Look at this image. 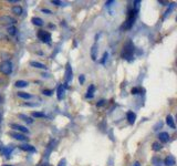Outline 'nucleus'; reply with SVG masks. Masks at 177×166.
Listing matches in <instances>:
<instances>
[{"label": "nucleus", "mask_w": 177, "mask_h": 166, "mask_svg": "<svg viewBox=\"0 0 177 166\" xmlns=\"http://www.w3.org/2000/svg\"><path fill=\"white\" fill-rule=\"evenodd\" d=\"M31 21H32V23L36 24V26H39V27H41L42 24H43V20L41 19V18L39 17H33L32 19H31Z\"/></svg>", "instance_id": "obj_18"}, {"label": "nucleus", "mask_w": 177, "mask_h": 166, "mask_svg": "<svg viewBox=\"0 0 177 166\" xmlns=\"http://www.w3.org/2000/svg\"><path fill=\"white\" fill-rule=\"evenodd\" d=\"M153 165L154 166H160L162 165V161H160V157H157V156L153 157Z\"/></svg>", "instance_id": "obj_23"}, {"label": "nucleus", "mask_w": 177, "mask_h": 166, "mask_svg": "<svg viewBox=\"0 0 177 166\" xmlns=\"http://www.w3.org/2000/svg\"><path fill=\"white\" fill-rule=\"evenodd\" d=\"M19 147H20V149L26 151V152H30V153L36 152V149L32 145H30V144H23V145H20Z\"/></svg>", "instance_id": "obj_14"}, {"label": "nucleus", "mask_w": 177, "mask_h": 166, "mask_svg": "<svg viewBox=\"0 0 177 166\" xmlns=\"http://www.w3.org/2000/svg\"><path fill=\"white\" fill-rule=\"evenodd\" d=\"M162 149V145H160L158 142H155L153 143V149L154 151H160V149Z\"/></svg>", "instance_id": "obj_27"}, {"label": "nucleus", "mask_w": 177, "mask_h": 166, "mask_svg": "<svg viewBox=\"0 0 177 166\" xmlns=\"http://www.w3.org/2000/svg\"><path fill=\"white\" fill-rule=\"evenodd\" d=\"M30 65H31V67H33V68H37V69H47V67H45L43 63L38 62V61H31L30 62Z\"/></svg>", "instance_id": "obj_17"}, {"label": "nucleus", "mask_w": 177, "mask_h": 166, "mask_svg": "<svg viewBox=\"0 0 177 166\" xmlns=\"http://www.w3.org/2000/svg\"><path fill=\"white\" fill-rule=\"evenodd\" d=\"M133 52H134V45L131 41L126 42V44L123 47L122 51V58L125 60H129L133 57Z\"/></svg>", "instance_id": "obj_1"}, {"label": "nucleus", "mask_w": 177, "mask_h": 166, "mask_svg": "<svg viewBox=\"0 0 177 166\" xmlns=\"http://www.w3.org/2000/svg\"><path fill=\"white\" fill-rule=\"evenodd\" d=\"M51 2H52L53 5H57V6H62V5H63V4L61 2V1H58V0H52Z\"/></svg>", "instance_id": "obj_30"}, {"label": "nucleus", "mask_w": 177, "mask_h": 166, "mask_svg": "<svg viewBox=\"0 0 177 166\" xmlns=\"http://www.w3.org/2000/svg\"><path fill=\"white\" fill-rule=\"evenodd\" d=\"M32 116L33 117H45V114L42 112H33L32 113Z\"/></svg>", "instance_id": "obj_25"}, {"label": "nucleus", "mask_w": 177, "mask_h": 166, "mask_svg": "<svg viewBox=\"0 0 177 166\" xmlns=\"http://www.w3.org/2000/svg\"><path fill=\"white\" fill-rule=\"evenodd\" d=\"M17 21L16 19L10 16H2V17H0V24L1 26H8V27H10V26H14Z\"/></svg>", "instance_id": "obj_4"}, {"label": "nucleus", "mask_w": 177, "mask_h": 166, "mask_svg": "<svg viewBox=\"0 0 177 166\" xmlns=\"http://www.w3.org/2000/svg\"><path fill=\"white\" fill-rule=\"evenodd\" d=\"M84 80H85V78H84V75L83 74H81L80 77H79V81H80V83H84Z\"/></svg>", "instance_id": "obj_31"}, {"label": "nucleus", "mask_w": 177, "mask_h": 166, "mask_svg": "<svg viewBox=\"0 0 177 166\" xmlns=\"http://www.w3.org/2000/svg\"><path fill=\"white\" fill-rule=\"evenodd\" d=\"M22 7L21 6H14V8H12V12H14V14H17V16H20V14H22Z\"/></svg>", "instance_id": "obj_20"}, {"label": "nucleus", "mask_w": 177, "mask_h": 166, "mask_svg": "<svg viewBox=\"0 0 177 166\" xmlns=\"http://www.w3.org/2000/svg\"><path fill=\"white\" fill-rule=\"evenodd\" d=\"M14 85H16L17 88H26V86L28 85V82L23 81V80H18V81H16Z\"/></svg>", "instance_id": "obj_21"}, {"label": "nucleus", "mask_w": 177, "mask_h": 166, "mask_svg": "<svg viewBox=\"0 0 177 166\" xmlns=\"http://www.w3.org/2000/svg\"><path fill=\"white\" fill-rule=\"evenodd\" d=\"M72 78H73V75H72V68H71V65L70 64H67V68H65V83L64 85H67L69 83V82L71 81Z\"/></svg>", "instance_id": "obj_6"}, {"label": "nucleus", "mask_w": 177, "mask_h": 166, "mask_svg": "<svg viewBox=\"0 0 177 166\" xmlns=\"http://www.w3.org/2000/svg\"><path fill=\"white\" fill-rule=\"evenodd\" d=\"M94 92H95V86L91 84L88 89V93H86V99H92L94 96Z\"/></svg>", "instance_id": "obj_15"}, {"label": "nucleus", "mask_w": 177, "mask_h": 166, "mask_svg": "<svg viewBox=\"0 0 177 166\" xmlns=\"http://www.w3.org/2000/svg\"><path fill=\"white\" fill-rule=\"evenodd\" d=\"M138 92H140V89H137V88L132 89V94H138Z\"/></svg>", "instance_id": "obj_33"}, {"label": "nucleus", "mask_w": 177, "mask_h": 166, "mask_svg": "<svg viewBox=\"0 0 177 166\" xmlns=\"http://www.w3.org/2000/svg\"><path fill=\"white\" fill-rule=\"evenodd\" d=\"M19 117H20V119H22V120H23L24 122L29 123V124H31V123H33V120L31 119V117H29V116H26V115H23V114H19Z\"/></svg>", "instance_id": "obj_22"}, {"label": "nucleus", "mask_w": 177, "mask_h": 166, "mask_svg": "<svg viewBox=\"0 0 177 166\" xmlns=\"http://www.w3.org/2000/svg\"><path fill=\"white\" fill-rule=\"evenodd\" d=\"M105 103H106L105 100H101V101L98 103V108H101V106H103V105L105 104Z\"/></svg>", "instance_id": "obj_29"}, {"label": "nucleus", "mask_w": 177, "mask_h": 166, "mask_svg": "<svg viewBox=\"0 0 177 166\" xmlns=\"http://www.w3.org/2000/svg\"><path fill=\"white\" fill-rule=\"evenodd\" d=\"M8 32H9L11 36H14L16 32H17V28L14 27V26H10V27H8Z\"/></svg>", "instance_id": "obj_24"}, {"label": "nucleus", "mask_w": 177, "mask_h": 166, "mask_svg": "<svg viewBox=\"0 0 177 166\" xmlns=\"http://www.w3.org/2000/svg\"><path fill=\"white\" fill-rule=\"evenodd\" d=\"M4 166H12V165H4Z\"/></svg>", "instance_id": "obj_40"}, {"label": "nucleus", "mask_w": 177, "mask_h": 166, "mask_svg": "<svg viewBox=\"0 0 177 166\" xmlns=\"http://www.w3.org/2000/svg\"><path fill=\"white\" fill-rule=\"evenodd\" d=\"M175 163H176V159H175V157L173 155H168L165 158V165L166 166H174Z\"/></svg>", "instance_id": "obj_13"}, {"label": "nucleus", "mask_w": 177, "mask_h": 166, "mask_svg": "<svg viewBox=\"0 0 177 166\" xmlns=\"http://www.w3.org/2000/svg\"><path fill=\"white\" fill-rule=\"evenodd\" d=\"M10 126H11V129H14V131H18V132L29 133V130H28L26 126H22V125H20V124H14V123H12Z\"/></svg>", "instance_id": "obj_7"}, {"label": "nucleus", "mask_w": 177, "mask_h": 166, "mask_svg": "<svg viewBox=\"0 0 177 166\" xmlns=\"http://www.w3.org/2000/svg\"><path fill=\"white\" fill-rule=\"evenodd\" d=\"M58 166H67V161H65V159H62L61 162L58 164Z\"/></svg>", "instance_id": "obj_34"}, {"label": "nucleus", "mask_w": 177, "mask_h": 166, "mask_svg": "<svg viewBox=\"0 0 177 166\" xmlns=\"http://www.w3.org/2000/svg\"><path fill=\"white\" fill-rule=\"evenodd\" d=\"M107 55H109V54H107V52H104V54H103V59H102V63H103V64L105 63V60H106V58H107Z\"/></svg>", "instance_id": "obj_32"}, {"label": "nucleus", "mask_w": 177, "mask_h": 166, "mask_svg": "<svg viewBox=\"0 0 177 166\" xmlns=\"http://www.w3.org/2000/svg\"><path fill=\"white\" fill-rule=\"evenodd\" d=\"M133 4H134V11H135V12H137V11H138V9H140L141 1H140V0H136V1H134Z\"/></svg>", "instance_id": "obj_26"}, {"label": "nucleus", "mask_w": 177, "mask_h": 166, "mask_svg": "<svg viewBox=\"0 0 177 166\" xmlns=\"http://www.w3.org/2000/svg\"><path fill=\"white\" fill-rule=\"evenodd\" d=\"M134 20H135V11L134 10L129 11V17H127V19L125 20L124 24L122 26V29H124V30H129V29H131L133 23H134Z\"/></svg>", "instance_id": "obj_3"}, {"label": "nucleus", "mask_w": 177, "mask_h": 166, "mask_svg": "<svg viewBox=\"0 0 177 166\" xmlns=\"http://www.w3.org/2000/svg\"><path fill=\"white\" fill-rule=\"evenodd\" d=\"M126 119H127L129 124H134L135 120H136V114L133 112V111H129L127 114H126Z\"/></svg>", "instance_id": "obj_10"}, {"label": "nucleus", "mask_w": 177, "mask_h": 166, "mask_svg": "<svg viewBox=\"0 0 177 166\" xmlns=\"http://www.w3.org/2000/svg\"><path fill=\"white\" fill-rule=\"evenodd\" d=\"M17 95L19 96V98L24 99V100H29V99L32 98V96H31V94H29V93H27V92H18Z\"/></svg>", "instance_id": "obj_19"}, {"label": "nucleus", "mask_w": 177, "mask_h": 166, "mask_svg": "<svg viewBox=\"0 0 177 166\" xmlns=\"http://www.w3.org/2000/svg\"><path fill=\"white\" fill-rule=\"evenodd\" d=\"M99 48H98V44H93L92 48H91V58H92V60H94L95 61L96 58H98V52H99V50H98Z\"/></svg>", "instance_id": "obj_12"}, {"label": "nucleus", "mask_w": 177, "mask_h": 166, "mask_svg": "<svg viewBox=\"0 0 177 166\" xmlns=\"http://www.w3.org/2000/svg\"><path fill=\"white\" fill-rule=\"evenodd\" d=\"M38 38L42 42H45V43H49L51 41V34L49 33L48 31H44V30H40L38 32Z\"/></svg>", "instance_id": "obj_5"}, {"label": "nucleus", "mask_w": 177, "mask_h": 166, "mask_svg": "<svg viewBox=\"0 0 177 166\" xmlns=\"http://www.w3.org/2000/svg\"><path fill=\"white\" fill-rule=\"evenodd\" d=\"M166 123H167V125L169 126L170 129H174L175 130V123H174V119H173V116L172 115H167L166 116Z\"/></svg>", "instance_id": "obj_16"}, {"label": "nucleus", "mask_w": 177, "mask_h": 166, "mask_svg": "<svg viewBox=\"0 0 177 166\" xmlns=\"http://www.w3.org/2000/svg\"><path fill=\"white\" fill-rule=\"evenodd\" d=\"M9 2H11V4H17L18 0H9Z\"/></svg>", "instance_id": "obj_36"}, {"label": "nucleus", "mask_w": 177, "mask_h": 166, "mask_svg": "<svg viewBox=\"0 0 177 166\" xmlns=\"http://www.w3.org/2000/svg\"><path fill=\"white\" fill-rule=\"evenodd\" d=\"M134 166H141V165H140V163L138 162H135L134 163Z\"/></svg>", "instance_id": "obj_37"}, {"label": "nucleus", "mask_w": 177, "mask_h": 166, "mask_svg": "<svg viewBox=\"0 0 177 166\" xmlns=\"http://www.w3.org/2000/svg\"><path fill=\"white\" fill-rule=\"evenodd\" d=\"M158 139L162 143H167L169 141V134L167 132H160L158 134Z\"/></svg>", "instance_id": "obj_11"}, {"label": "nucleus", "mask_w": 177, "mask_h": 166, "mask_svg": "<svg viewBox=\"0 0 177 166\" xmlns=\"http://www.w3.org/2000/svg\"><path fill=\"white\" fill-rule=\"evenodd\" d=\"M9 135L12 136L14 139H18V141H27L28 137L23 134H21V133H17V132H10L9 133Z\"/></svg>", "instance_id": "obj_8"}, {"label": "nucleus", "mask_w": 177, "mask_h": 166, "mask_svg": "<svg viewBox=\"0 0 177 166\" xmlns=\"http://www.w3.org/2000/svg\"><path fill=\"white\" fill-rule=\"evenodd\" d=\"M44 95H48V96H50V95L52 94V91H50V90H43V92H42Z\"/></svg>", "instance_id": "obj_28"}, {"label": "nucleus", "mask_w": 177, "mask_h": 166, "mask_svg": "<svg viewBox=\"0 0 177 166\" xmlns=\"http://www.w3.org/2000/svg\"><path fill=\"white\" fill-rule=\"evenodd\" d=\"M65 86L67 85H59L58 90H57V98L58 100H62L64 98V92H65Z\"/></svg>", "instance_id": "obj_9"}, {"label": "nucleus", "mask_w": 177, "mask_h": 166, "mask_svg": "<svg viewBox=\"0 0 177 166\" xmlns=\"http://www.w3.org/2000/svg\"><path fill=\"white\" fill-rule=\"evenodd\" d=\"M0 72L6 75L11 74V72H12V63L10 61H8V60L2 61L0 63Z\"/></svg>", "instance_id": "obj_2"}, {"label": "nucleus", "mask_w": 177, "mask_h": 166, "mask_svg": "<svg viewBox=\"0 0 177 166\" xmlns=\"http://www.w3.org/2000/svg\"><path fill=\"white\" fill-rule=\"evenodd\" d=\"M1 101H2V96L0 95V103H1Z\"/></svg>", "instance_id": "obj_38"}, {"label": "nucleus", "mask_w": 177, "mask_h": 166, "mask_svg": "<svg viewBox=\"0 0 177 166\" xmlns=\"http://www.w3.org/2000/svg\"><path fill=\"white\" fill-rule=\"evenodd\" d=\"M42 12H45V14H51V11L48 10V9H42Z\"/></svg>", "instance_id": "obj_35"}, {"label": "nucleus", "mask_w": 177, "mask_h": 166, "mask_svg": "<svg viewBox=\"0 0 177 166\" xmlns=\"http://www.w3.org/2000/svg\"><path fill=\"white\" fill-rule=\"evenodd\" d=\"M0 122H1V115H0Z\"/></svg>", "instance_id": "obj_39"}]
</instances>
